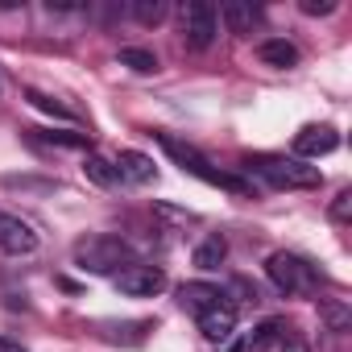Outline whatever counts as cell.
Returning a JSON list of instances; mask_svg holds the SVG:
<instances>
[{
	"label": "cell",
	"mask_w": 352,
	"mask_h": 352,
	"mask_svg": "<svg viewBox=\"0 0 352 352\" xmlns=\"http://www.w3.org/2000/svg\"><path fill=\"white\" fill-rule=\"evenodd\" d=\"M129 261H133V249L108 232H91L75 245V265L83 274H120Z\"/></svg>",
	"instance_id": "cell-4"
},
{
	"label": "cell",
	"mask_w": 352,
	"mask_h": 352,
	"mask_svg": "<svg viewBox=\"0 0 352 352\" xmlns=\"http://www.w3.org/2000/svg\"><path fill=\"white\" fill-rule=\"evenodd\" d=\"M224 257H228V241H224L220 232H212V236L195 249V265H199V270H220Z\"/></svg>",
	"instance_id": "cell-15"
},
{
	"label": "cell",
	"mask_w": 352,
	"mask_h": 352,
	"mask_svg": "<svg viewBox=\"0 0 352 352\" xmlns=\"http://www.w3.org/2000/svg\"><path fill=\"white\" fill-rule=\"evenodd\" d=\"M220 298H228L220 286H212V282H183L179 286V302L191 311V315H204L208 307H216Z\"/></svg>",
	"instance_id": "cell-12"
},
{
	"label": "cell",
	"mask_w": 352,
	"mask_h": 352,
	"mask_svg": "<svg viewBox=\"0 0 352 352\" xmlns=\"http://www.w3.org/2000/svg\"><path fill=\"white\" fill-rule=\"evenodd\" d=\"M129 17L137 25H162L166 21V0H133L129 5Z\"/></svg>",
	"instance_id": "cell-18"
},
{
	"label": "cell",
	"mask_w": 352,
	"mask_h": 352,
	"mask_svg": "<svg viewBox=\"0 0 352 352\" xmlns=\"http://www.w3.org/2000/svg\"><path fill=\"white\" fill-rule=\"evenodd\" d=\"M245 170L265 179L270 187L278 191H315L323 183L319 166H307L298 157H274V153H257V157H245Z\"/></svg>",
	"instance_id": "cell-2"
},
{
	"label": "cell",
	"mask_w": 352,
	"mask_h": 352,
	"mask_svg": "<svg viewBox=\"0 0 352 352\" xmlns=\"http://www.w3.org/2000/svg\"><path fill=\"white\" fill-rule=\"evenodd\" d=\"M195 319H199L204 340H212V344H228V340L236 336V307H232L228 298H220L216 307H208V311L195 315Z\"/></svg>",
	"instance_id": "cell-10"
},
{
	"label": "cell",
	"mask_w": 352,
	"mask_h": 352,
	"mask_svg": "<svg viewBox=\"0 0 352 352\" xmlns=\"http://www.w3.org/2000/svg\"><path fill=\"white\" fill-rule=\"evenodd\" d=\"M112 282L124 298H153L166 290V270L149 265V261H129L120 274H112Z\"/></svg>",
	"instance_id": "cell-6"
},
{
	"label": "cell",
	"mask_w": 352,
	"mask_h": 352,
	"mask_svg": "<svg viewBox=\"0 0 352 352\" xmlns=\"http://www.w3.org/2000/svg\"><path fill=\"white\" fill-rule=\"evenodd\" d=\"M83 174H87V183H96V187H116L120 183L116 179V166L108 157H100V153H87L83 157Z\"/></svg>",
	"instance_id": "cell-16"
},
{
	"label": "cell",
	"mask_w": 352,
	"mask_h": 352,
	"mask_svg": "<svg viewBox=\"0 0 352 352\" xmlns=\"http://www.w3.org/2000/svg\"><path fill=\"white\" fill-rule=\"evenodd\" d=\"M5 187H38V191H50L54 183H38V179H0Z\"/></svg>",
	"instance_id": "cell-24"
},
{
	"label": "cell",
	"mask_w": 352,
	"mask_h": 352,
	"mask_svg": "<svg viewBox=\"0 0 352 352\" xmlns=\"http://www.w3.org/2000/svg\"><path fill=\"white\" fill-rule=\"evenodd\" d=\"M112 166H116V179H120V183H133V187L157 183V166H153V157L141 153V149H120V157H116Z\"/></svg>",
	"instance_id": "cell-11"
},
{
	"label": "cell",
	"mask_w": 352,
	"mask_h": 352,
	"mask_svg": "<svg viewBox=\"0 0 352 352\" xmlns=\"http://www.w3.org/2000/svg\"><path fill=\"white\" fill-rule=\"evenodd\" d=\"M257 58H261L265 67L286 71V67H298V46H290L286 38H270V42H261V46H257Z\"/></svg>",
	"instance_id": "cell-13"
},
{
	"label": "cell",
	"mask_w": 352,
	"mask_h": 352,
	"mask_svg": "<svg viewBox=\"0 0 352 352\" xmlns=\"http://www.w3.org/2000/svg\"><path fill=\"white\" fill-rule=\"evenodd\" d=\"M153 141L162 145V153L179 166L183 174H191V179H199V183H208V187H224V191H232V195H249V183L241 179V174H228V170H220L216 162H208L195 145H187V141H179V137H170V133H153Z\"/></svg>",
	"instance_id": "cell-1"
},
{
	"label": "cell",
	"mask_w": 352,
	"mask_h": 352,
	"mask_svg": "<svg viewBox=\"0 0 352 352\" xmlns=\"http://www.w3.org/2000/svg\"><path fill=\"white\" fill-rule=\"evenodd\" d=\"M340 149V133L331 124H307L294 133V157L307 162V157H327Z\"/></svg>",
	"instance_id": "cell-9"
},
{
	"label": "cell",
	"mask_w": 352,
	"mask_h": 352,
	"mask_svg": "<svg viewBox=\"0 0 352 352\" xmlns=\"http://www.w3.org/2000/svg\"><path fill=\"white\" fill-rule=\"evenodd\" d=\"M302 13L307 17H327V13H336V0H302Z\"/></svg>",
	"instance_id": "cell-23"
},
{
	"label": "cell",
	"mask_w": 352,
	"mask_h": 352,
	"mask_svg": "<svg viewBox=\"0 0 352 352\" xmlns=\"http://www.w3.org/2000/svg\"><path fill=\"white\" fill-rule=\"evenodd\" d=\"M0 352H25V348H21V344H17V340H9V336H5V331H0Z\"/></svg>",
	"instance_id": "cell-25"
},
{
	"label": "cell",
	"mask_w": 352,
	"mask_h": 352,
	"mask_svg": "<svg viewBox=\"0 0 352 352\" xmlns=\"http://www.w3.org/2000/svg\"><path fill=\"white\" fill-rule=\"evenodd\" d=\"M319 319L327 323V331H348V327H352V311H348V302H340V298H323V302H319Z\"/></svg>",
	"instance_id": "cell-17"
},
{
	"label": "cell",
	"mask_w": 352,
	"mask_h": 352,
	"mask_svg": "<svg viewBox=\"0 0 352 352\" xmlns=\"http://www.w3.org/2000/svg\"><path fill=\"white\" fill-rule=\"evenodd\" d=\"M216 17H220V21L228 25V34H236V38L253 34V25L261 21V13H257V9H249V5H224Z\"/></svg>",
	"instance_id": "cell-14"
},
{
	"label": "cell",
	"mask_w": 352,
	"mask_h": 352,
	"mask_svg": "<svg viewBox=\"0 0 352 352\" xmlns=\"http://www.w3.org/2000/svg\"><path fill=\"white\" fill-rule=\"evenodd\" d=\"M120 63H124L129 71H137V75H153V71H157V58H153L149 50H141V46H124V50H120Z\"/></svg>",
	"instance_id": "cell-20"
},
{
	"label": "cell",
	"mask_w": 352,
	"mask_h": 352,
	"mask_svg": "<svg viewBox=\"0 0 352 352\" xmlns=\"http://www.w3.org/2000/svg\"><path fill=\"white\" fill-rule=\"evenodd\" d=\"M25 100L38 108V112H46V116H54V120H75V112L67 108V104H58L54 96H46V91H38V87H30L25 91Z\"/></svg>",
	"instance_id": "cell-19"
},
{
	"label": "cell",
	"mask_w": 352,
	"mask_h": 352,
	"mask_svg": "<svg viewBox=\"0 0 352 352\" xmlns=\"http://www.w3.org/2000/svg\"><path fill=\"white\" fill-rule=\"evenodd\" d=\"M34 141H46V145H63V149H83L87 137L83 133H42V129H25Z\"/></svg>",
	"instance_id": "cell-21"
},
{
	"label": "cell",
	"mask_w": 352,
	"mask_h": 352,
	"mask_svg": "<svg viewBox=\"0 0 352 352\" xmlns=\"http://www.w3.org/2000/svg\"><path fill=\"white\" fill-rule=\"evenodd\" d=\"M265 278H270L286 298H311V294H319V282H323V274H319L307 257L282 253V249L265 257Z\"/></svg>",
	"instance_id": "cell-3"
},
{
	"label": "cell",
	"mask_w": 352,
	"mask_h": 352,
	"mask_svg": "<svg viewBox=\"0 0 352 352\" xmlns=\"http://www.w3.org/2000/svg\"><path fill=\"white\" fill-rule=\"evenodd\" d=\"M220 34V17L216 9L208 5V0H191V5H183V38L191 50H208Z\"/></svg>",
	"instance_id": "cell-7"
},
{
	"label": "cell",
	"mask_w": 352,
	"mask_h": 352,
	"mask_svg": "<svg viewBox=\"0 0 352 352\" xmlns=\"http://www.w3.org/2000/svg\"><path fill=\"white\" fill-rule=\"evenodd\" d=\"M241 344H245V352H311L307 340H302L286 319H265V323H257L253 336L241 340Z\"/></svg>",
	"instance_id": "cell-5"
},
{
	"label": "cell",
	"mask_w": 352,
	"mask_h": 352,
	"mask_svg": "<svg viewBox=\"0 0 352 352\" xmlns=\"http://www.w3.org/2000/svg\"><path fill=\"white\" fill-rule=\"evenodd\" d=\"M38 249V232L13 216V212H0V253H9V257H30Z\"/></svg>",
	"instance_id": "cell-8"
},
{
	"label": "cell",
	"mask_w": 352,
	"mask_h": 352,
	"mask_svg": "<svg viewBox=\"0 0 352 352\" xmlns=\"http://www.w3.org/2000/svg\"><path fill=\"white\" fill-rule=\"evenodd\" d=\"M348 216H352V191H340L336 204H331V220L336 224H348Z\"/></svg>",
	"instance_id": "cell-22"
}]
</instances>
